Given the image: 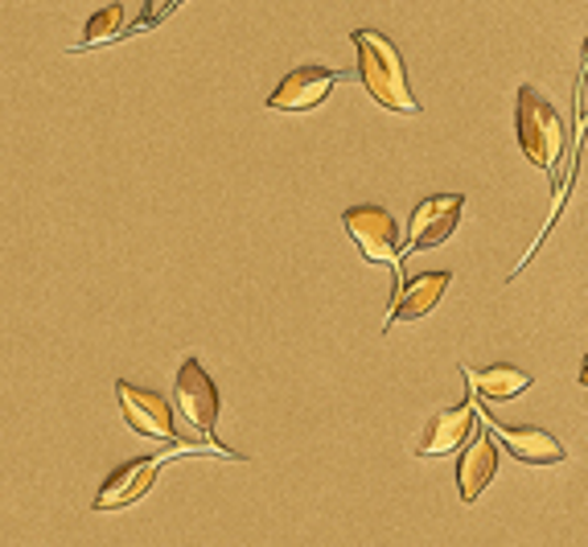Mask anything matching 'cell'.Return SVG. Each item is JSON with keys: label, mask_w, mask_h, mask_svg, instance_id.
I'll return each instance as SVG.
<instances>
[{"label": "cell", "mask_w": 588, "mask_h": 547, "mask_svg": "<svg viewBox=\"0 0 588 547\" xmlns=\"http://www.w3.org/2000/svg\"><path fill=\"white\" fill-rule=\"evenodd\" d=\"M478 400H473V391L465 395L457 407H445V412H436L433 420L424 424V433L416 440V457H445L453 449H461L465 440L478 433Z\"/></svg>", "instance_id": "ba28073f"}, {"label": "cell", "mask_w": 588, "mask_h": 547, "mask_svg": "<svg viewBox=\"0 0 588 547\" xmlns=\"http://www.w3.org/2000/svg\"><path fill=\"white\" fill-rule=\"evenodd\" d=\"M461 210H465V194H428L412 215L407 227V243H400V251H428L440 248L445 239H453V231L461 227Z\"/></svg>", "instance_id": "8992f818"}, {"label": "cell", "mask_w": 588, "mask_h": 547, "mask_svg": "<svg viewBox=\"0 0 588 547\" xmlns=\"http://www.w3.org/2000/svg\"><path fill=\"white\" fill-rule=\"evenodd\" d=\"M449 284H453V272H420L412 281H400L395 284V297H391L383 329H395V326H403V321L428 317V313L440 305V297L449 293Z\"/></svg>", "instance_id": "8fae6325"}, {"label": "cell", "mask_w": 588, "mask_h": 547, "mask_svg": "<svg viewBox=\"0 0 588 547\" xmlns=\"http://www.w3.org/2000/svg\"><path fill=\"white\" fill-rule=\"evenodd\" d=\"M481 416L490 420V428H498V437H502V445H507V453L514 461H526V466H559V461H568V449L540 424H507L498 412H481Z\"/></svg>", "instance_id": "30bf717a"}, {"label": "cell", "mask_w": 588, "mask_h": 547, "mask_svg": "<svg viewBox=\"0 0 588 547\" xmlns=\"http://www.w3.org/2000/svg\"><path fill=\"white\" fill-rule=\"evenodd\" d=\"M128 13L124 4H116L111 0L108 9H99V13H91V21H87V30H83V42H78V50H95V46H108V42H116V37H124V25ZM75 50V54H78Z\"/></svg>", "instance_id": "5bb4252c"}, {"label": "cell", "mask_w": 588, "mask_h": 547, "mask_svg": "<svg viewBox=\"0 0 588 547\" xmlns=\"http://www.w3.org/2000/svg\"><path fill=\"white\" fill-rule=\"evenodd\" d=\"M461 449L465 453L457 461V490H461V502H478L498 473V445L490 440V433H473Z\"/></svg>", "instance_id": "7c38bea8"}, {"label": "cell", "mask_w": 588, "mask_h": 547, "mask_svg": "<svg viewBox=\"0 0 588 547\" xmlns=\"http://www.w3.org/2000/svg\"><path fill=\"white\" fill-rule=\"evenodd\" d=\"M189 453H218L227 457V461H239V453H231L227 445H218V440H165L161 449H153V453L144 457H132V461H124V466L116 469V473H108V482L99 485V494H95V511L104 515V511H124V506H132V502H140L149 490H153L156 473H161V466L165 461H173V457H189Z\"/></svg>", "instance_id": "7a4b0ae2"}, {"label": "cell", "mask_w": 588, "mask_h": 547, "mask_svg": "<svg viewBox=\"0 0 588 547\" xmlns=\"http://www.w3.org/2000/svg\"><path fill=\"white\" fill-rule=\"evenodd\" d=\"M173 395H177V412L186 416L189 428L215 440L218 387H215V379L206 375V367L198 362V354H186V359H182V367H177V383H173Z\"/></svg>", "instance_id": "5b68a950"}, {"label": "cell", "mask_w": 588, "mask_h": 547, "mask_svg": "<svg viewBox=\"0 0 588 547\" xmlns=\"http://www.w3.org/2000/svg\"><path fill=\"white\" fill-rule=\"evenodd\" d=\"M116 400H120V412H124V420L132 433L149 440H177V424H173V407L165 395H156L149 387H137V383H128L120 379L116 383Z\"/></svg>", "instance_id": "52a82bcc"}, {"label": "cell", "mask_w": 588, "mask_h": 547, "mask_svg": "<svg viewBox=\"0 0 588 547\" xmlns=\"http://www.w3.org/2000/svg\"><path fill=\"white\" fill-rule=\"evenodd\" d=\"M341 227L350 231V239H355L358 251H362L371 264L395 267V284L403 281V272H400V264H403L400 227H395L388 206H374V203L350 206V210L341 215Z\"/></svg>", "instance_id": "277c9868"}, {"label": "cell", "mask_w": 588, "mask_h": 547, "mask_svg": "<svg viewBox=\"0 0 588 547\" xmlns=\"http://www.w3.org/2000/svg\"><path fill=\"white\" fill-rule=\"evenodd\" d=\"M465 383L473 395L481 400H490V404H502V400H519L531 391V375L519 371V367H507V362H498V367H486V371H473V367H461Z\"/></svg>", "instance_id": "4fadbf2b"}, {"label": "cell", "mask_w": 588, "mask_h": 547, "mask_svg": "<svg viewBox=\"0 0 588 547\" xmlns=\"http://www.w3.org/2000/svg\"><path fill=\"white\" fill-rule=\"evenodd\" d=\"M514 128H519V144L531 165L540 169H556L564 149H568V132L559 111L547 103V95H540L531 83L519 87V108H514Z\"/></svg>", "instance_id": "3957f363"}, {"label": "cell", "mask_w": 588, "mask_h": 547, "mask_svg": "<svg viewBox=\"0 0 588 547\" xmlns=\"http://www.w3.org/2000/svg\"><path fill=\"white\" fill-rule=\"evenodd\" d=\"M350 42L358 50V78L379 108L395 111V116H420V99L407 87V66L403 54L395 50L388 33L379 30H355Z\"/></svg>", "instance_id": "6da1fadb"}, {"label": "cell", "mask_w": 588, "mask_h": 547, "mask_svg": "<svg viewBox=\"0 0 588 547\" xmlns=\"http://www.w3.org/2000/svg\"><path fill=\"white\" fill-rule=\"evenodd\" d=\"M341 78L338 70H329V66H296V70H288V75L280 78V87L272 95H268V108L272 111H313L322 108L329 95H334V87H338Z\"/></svg>", "instance_id": "9c48e42d"}]
</instances>
